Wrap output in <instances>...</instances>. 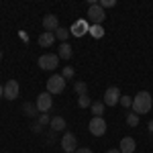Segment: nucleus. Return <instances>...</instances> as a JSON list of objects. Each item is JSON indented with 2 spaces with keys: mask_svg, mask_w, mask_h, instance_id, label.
Here are the masks:
<instances>
[{
  "mask_svg": "<svg viewBox=\"0 0 153 153\" xmlns=\"http://www.w3.org/2000/svg\"><path fill=\"white\" fill-rule=\"evenodd\" d=\"M43 29L47 31V33H55L59 29V21L55 14H45L43 16Z\"/></svg>",
  "mask_w": 153,
  "mask_h": 153,
  "instance_id": "nucleus-10",
  "label": "nucleus"
},
{
  "mask_svg": "<svg viewBox=\"0 0 153 153\" xmlns=\"http://www.w3.org/2000/svg\"><path fill=\"white\" fill-rule=\"evenodd\" d=\"M90 33H92L94 39H100V37H102V27H100V25H94V27L90 29Z\"/></svg>",
  "mask_w": 153,
  "mask_h": 153,
  "instance_id": "nucleus-23",
  "label": "nucleus"
},
{
  "mask_svg": "<svg viewBox=\"0 0 153 153\" xmlns=\"http://www.w3.org/2000/svg\"><path fill=\"white\" fill-rule=\"evenodd\" d=\"M23 110H25V114H27V117H35V114H39L37 106L31 104V102H25V104H23Z\"/></svg>",
  "mask_w": 153,
  "mask_h": 153,
  "instance_id": "nucleus-16",
  "label": "nucleus"
},
{
  "mask_svg": "<svg viewBox=\"0 0 153 153\" xmlns=\"http://www.w3.org/2000/svg\"><path fill=\"white\" fill-rule=\"evenodd\" d=\"M49 127H51V131H63L65 129V118H61V117H53L51 118V123H49Z\"/></svg>",
  "mask_w": 153,
  "mask_h": 153,
  "instance_id": "nucleus-14",
  "label": "nucleus"
},
{
  "mask_svg": "<svg viewBox=\"0 0 153 153\" xmlns=\"http://www.w3.org/2000/svg\"><path fill=\"white\" fill-rule=\"evenodd\" d=\"M49 123H51V117H49V114H45V112L39 114V125H41V127H45V125H49Z\"/></svg>",
  "mask_w": 153,
  "mask_h": 153,
  "instance_id": "nucleus-25",
  "label": "nucleus"
},
{
  "mask_svg": "<svg viewBox=\"0 0 153 153\" xmlns=\"http://www.w3.org/2000/svg\"><path fill=\"white\" fill-rule=\"evenodd\" d=\"M55 43V33H41L39 35V45L41 47H51Z\"/></svg>",
  "mask_w": 153,
  "mask_h": 153,
  "instance_id": "nucleus-13",
  "label": "nucleus"
},
{
  "mask_svg": "<svg viewBox=\"0 0 153 153\" xmlns=\"http://www.w3.org/2000/svg\"><path fill=\"white\" fill-rule=\"evenodd\" d=\"M33 131H35V133H41V131H43V127H41L39 123H35V125H33Z\"/></svg>",
  "mask_w": 153,
  "mask_h": 153,
  "instance_id": "nucleus-28",
  "label": "nucleus"
},
{
  "mask_svg": "<svg viewBox=\"0 0 153 153\" xmlns=\"http://www.w3.org/2000/svg\"><path fill=\"white\" fill-rule=\"evenodd\" d=\"M76 153H94V151L88 149V147H82V149H76Z\"/></svg>",
  "mask_w": 153,
  "mask_h": 153,
  "instance_id": "nucleus-27",
  "label": "nucleus"
},
{
  "mask_svg": "<svg viewBox=\"0 0 153 153\" xmlns=\"http://www.w3.org/2000/svg\"><path fill=\"white\" fill-rule=\"evenodd\" d=\"M39 65H41V70H55L59 65V55H55V53H45V55H41L39 57Z\"/></svg>",
  "mask_w": 153,
  "mask_h": 153,
  "instance_id": "nucleus-4",
  "label": "nucleus"
},
{
  "mask_svg": "<svg viewBox=\"0 0 153 153\" xmlns=\"http://www.w3.org/2000/svg\"><path fill=\"white\" fill-rule=\"evenodd\" d=\"M55 37H57L61 43H65V41H68V37H70V31H68V29H63V27H59L57 31H55Z\"/></svg>",
  "mask_w": 153,
  "mask_h": 153,
  "instance_id": "nucleus-18",
  "label": "nucleus"
},
{
  "mask_svg": "<svg viewBox=\"0 0 153 153\" xmlns=\"http://www.w3.org/2000/svg\"><path fill=\"white\" fill-rule=\"evenodd\" d=\"M57 55H59V59H71V47L68 45V43H61Z\"/></svg>",
  "mask_w": 153,
  "mask_h": 153,
  "instance_id": "nucleus-15",
  "label": "nucleus"
},
{
  "mask_svg": "<svg viewBox=\"0 0 153 153\" xmlns=\"http://www.w3.org/2000/svg\"><path fill=\"white\" fill-rule=\"evenodd\" d=\"M61 149L65 153H76V149H78V139H76L74 133H65L61 137Z\"/></svg>",
  "mask_w": 153,
  "mask_h": 153,
  "instance_id": "nucleus-8",
  "label": "nucleus"
},
{
  "mask_svg": "<svg viewBox=\"0 0 153 153\" xmlns=\"http://www.w3.org/2000/svg\"><path fill=\"white\" fill-rule=\"evenodd\" d=\"M2 96H4V86L0 84V98H2Z\"/></svg>",
  "mask_w": 153,
  "mask_h": 153,
  "instance_id": "nucleus-30",
  "label": "nucleus"
},
{
  "mask_svg": "<svg viewBox=\"0 0 153 153\" xmlns=\"http://www.w3.org/2000/svg\"><path fill=\"white\" fill-rule=\"evenodd\" d=\"M104 19H106V14H104V8H102L100 4L88 6V21H90L92 25H100V27H102Z\"/></svg>",
  "mask_w": 153,
  "mask_h": 153,
  "instance_id": "nucleus-3",
  "label": "nucleus"
},
{
  "mask_svg": "<svg viewBox=\"0 0 153 153\" xmlns=\"http://www.w3.org/2000/svg\"><path fill=\"white\" fill-rule=\"evenodd\" d=\"M74 90H76V94H78V96L88 94V84H86V82H76V86H74Z\"/></svg>",
  "mask_w": 153,
  "mask_h": 153,
  "instance_id": "nucleus-17",
  "label": "nucleus"
},
{
  "mask_svg": "<svg viewBox=\"0 0 153 153\" xmlns=\"http://www.w3.org/2000/svg\"><path fill=\"white\" fill-rule=\"evenodd\" d=\"M127 125H129V127H137V125H139V114H135V112L127 114Z\"/></svg>",
  "mask_w": 153,
  "mask_h": 153,
  "instance_id": "nucleus-21",
  "label": "nucleus"
},
{
  "mask_svg": "<svg viewBox=\"0 0 153 153\" xmlns=\"http://www.w3.org/2000/svg\"><path fill=\"white\" fill-rule=\"evenodd\" d=\"M0 59H2V51H0Z\"/></svg>",
  "mask_w": 153,
  "mask_h": 153,
  "instance_id": "nucleus-32",
  "label": "nucleus"
},
{
  "mask_svg": "<svg viewBox=\"0 0 153 153\" xmlns=\"http://www.w3.org/2000/svg\"><path fill=\"white\" fill-rule=\"evenodd\" d=\"M153 106V98L149 92H139V94L133 98V110H135V114H147L149 110H151Z\"/></svg>",
  "mask_w": 153,
  "mask_h": 153,
  "instance_id": "nucleus-1",
  "label": "nucleus"
},
{
  "mask_svg": "<svg viewBox=\"0 0 153 153\" xmlns=\"http://www.w3.org/2000/svg\"><path fill=\"white\" fill-rule=\"evenodd\" d=\"M88 127H90V133H92L94 137H102V135L106 133V120L102 117H94L92 120H90Z\"/></svg>",
  "mask_w": 153,
  "mask_h": 153,
  "instance_id": "nucleus-6",
  "label": "nucleus"
},
{
  "mask_svg": "<svg viewBox=\"0 0 153 153\" xmlns=\"http://www.w3.org/2000/svg\"><path fill=\"white\" fill-rule=\"evenodd\" d=\"M147 129H149V133L153 135V120H149V125H147Z\"/></svg>",
  "mask_w": 153,
  "mask_h": 153,
  "instance_id": "nucleus-29",
  "label": "nucleus"
},
{
  "mask_svg": "<svg viewBox=\"0 0 153 153\" xmlns=\"http://www.w3.org/2000/svg\"><path fill=\"white\" fill-rule=\"evenodd\" d=\"M65 90V78L61 76V74H55V76H51L47 80V92L51 96L53 94H61Z\"/></svg>",
  "mask_w": 153,
  "mask_h": 153,
  "instance_id": "nucleus-2",
  "label": "nucleus"
},
{
  "mask_svg": "<svg viewBox=\"0 0 153 153\" xmlns=\"http://www.w3.org/2000/svg\"><path fill=\"white\" fill-rule=\"evenodd\" d=\"M98 4H100V6H102V8H112V6H114V4H117V2H114V0H100V2H98Z\"/></svg>",
  "mask_w": 153,
  "mask_h": 153,
  "instance_id": "nucleus-26",
  "label": "nucleus"
},
{
  "mask_svg": "<svg viewBox=\"0 0 153 153\" xmlns=\"http://www.w3.org/2000/svg\"><path fill=\"white\" fill-rule=\"evenodd\" d=\"M118 147H120V153H135L137 143H135V139H133V137H123Z\"/></svg>",
  "mask_w": 153,
  "mask_h": 153,
  "instance_id": "nucleus-11",
  "label": "nucleus"
},
{
  "mask_svg": "<svg viewBox=\"0 0 153 153\" xmlns=\"http://www.w3.org/2000/svg\"><path fill=\"white\" fill-rule=\"evenodd\" d=\"M102 112H104V102H92V114L102 117Z\"/></svg>",
  "mask_w": 153,
  "mask_h": 153,
  "instance_id": "nucleus-19",
  "label": "nucleus"
},
{
  "mask_svg": "<svg viewBox=\"0 0 153 153\" xmlns=\"http://www.w3.org/2000/svg\"><path fill=\"white\" fill-rule=\"evenodd\" d=\"M19 82L16 80H8V82L4 84V96H6V100H16L19 98Z\"/></svg>",
  "mask_w": 153,
  "mask_h": 153,
  "instance_id": "nucleus-9",
  "label": "nucleus"
},
{
  "mask_svg": "<svg viewBox=\"0 0 153 153\" xmlns=\"http://www.w3.org/2000/svg\"><path fill=\"white\" fill-rule=\"evenodd\" d=\"M35 106H37L39 112H49L51 106H53V98H51V94H49V92H41V94L37 96V100H35Z\"/></svg>",
  "mask_w": 153,
  "mask_h": 153,
  "instance_id": "nucleus-5",
  "label": "nucleus"
},
{
  "mask_svg": "<svg viewBox=\"0 0 153 153\" xmlns=\"http://www.w3.org/2000/svg\"><path fill=\"white\" fill-rule=\"evenodd\" d=\"M104 106H117L120 102V90H118L117 86H110L108 90L104 92Z\"/></svg>",
  "mask_w": 153,
  "mask_h": 153,
  "instance_id": "nucleus-7",
  "label": "nucleus"
},
{
  "mask_svg": "<svg viewBox=\"0 0 153 153\" xmlns=\"http://www.w3.org/2000/svg\"><path fill=\"white\" fill-rule=\"evenodd\" d=\"M106 153H120V149H110V151H106Z\"/></svg>",
  "mask_w": 153,
  "mask_h": 153,
  "instance_id": "nucleus-31",
  "label": "nucleus"
},
{
  "mask_svg": "<svg viewBox=\"0 0 153 153\" xmlns=\"http://www.w3.org/2000/svg\"><path fill=\"white\" fill-rule=\"evenodd\" d=\"M88 29H90V27H88V23H86V21H78V23H74L71 25V35L74 37H82L84 33H88Z\"/></svg>",
  "mask_w": 153,
  "mask_h": 153,
  "instance_id": "nucleus-12",
  "label": "nucleus"
},
{
  "mask_svg": "<svg viewBox=\"0 0 153 153\" xmlns=\"http://www.w3.org/2000/svg\"><path fill=\"white\" fill-rule=\"evenodd\" d=\"M74 74H76V71H74V68H71V65H65V68H63V71H61V76H63L65 80L74 78Z\"/></svg>",
  "mask_w": 153,
  "mask_h": 153,
  "instance_id": "nucleus-22",
  "label": "nucleus"
},
{
  "mask_svg": "<svg viewBox=\"0 0 153 153\" xmlns=\"http://www.w3.org/2000/svg\"><path fill=\"white\" fill-rule=\"evenodd\" d=\"M120 106L131 108V106H133V96H120Z\"/></svg>",
  "mask_w": 153,
  "mask_h": 153,
  "instance_id": "nucleus-24",
  "label": "nucleus"
},
{
  "mask_svg": "<svg viewBox=\"0 0 153 153\" xmlns=\"http://www.w3.org/2000/svg\"><path fill=\"white\" fill-rule=\"evenodd\" d=\"M78 106H80V108H88V106H92V102H90V98H88V94L78 96Z\"/></svg>",
  "mask_w": 153,
  "mask_h": 153,
  "instance_id": "nucleus-20",
  "label": "nucleus"
}]
</instances>
